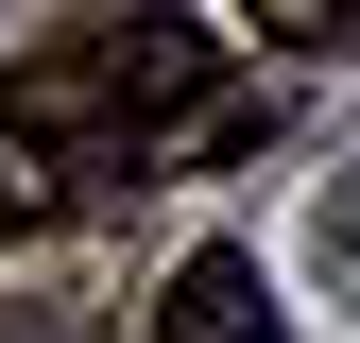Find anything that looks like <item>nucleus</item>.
I'll return each instance as SVG.
<instances>
[{
	"mask_svg": "<svg viewBox=\"0 0 360 343\" xmlns=\"http://www.w3.org/2000/svg\"><path fill=\"white\" fill-rule=\"evenodd\" d=\"M155 343H292V326H275V275H257L240 240H189L172 292H155Z\"/></svg>",
	"mask_w": 360,
	"mask_h": 343,
	"instance_id": "obj_1",
	"label": "nucleus"
},
{
	"mask_svg": "<svg viewBox=\"0 0 360 343\" xmlns=\"http://www.w3.org/2000/svg\"><path fill=\"white\" fill-rule=\"evenodd\" d=\"M69 206V172H52V138H34L18 103H0V224H52Z\"/></svg>",
	"mask_w": 360,
	"mask_h": 343,
	"instance_id": "obj_2",
	"label": "nucleus"
}]
</instances>
